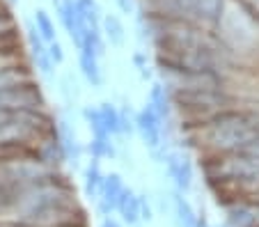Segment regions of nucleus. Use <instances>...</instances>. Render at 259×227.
<instances>
[{
	"label": "nucleus",
	"instance_id": "22",
	"mask_svg": "<svg viewBox=\"0 0 259 227\" xmlns=\"http://www.w3.org/2000/svg\"><path fill=\"white\" fill-rule=\"evenodd\" d=\"M12 3H14V0H12Z\"/></svg>",
	"mask_w": 259,
	"mask_h": 227
},
{
	"label": "nucleus",
	"instance_id": "4",
	"mask_svg": "<svg viewBox=\"0 0 259 227\" xmlns=\"http://www.w3.org/2000/svg\"><path fill=\"white\" fill-rule=\"evenodd\" d=\"M124 193V184L119 174H110V177H103V186L101 193H99V207H101V213L108 216V213L117 209V202Z\"/></svg>",
	"mask_w": 259,
	"mask_h": 227
},
{
	"label": "nucleus",
	"instance_id": "15",
	"mask_svg": "<svg viewBox=\"0 0 259 227\" xmlns=\"http://www.w3.org/2000/svg\"><path fill=\"white\" fill-rule=\"evenodd\" d=\"M34 28H37V32L41 35V39L44 41H49V44H53L55 41V25H53L51 16L46 14L44 10L34 12Z\"/></svg>",
	"mask_w": 259,
	"mask_h": 227
},
{
	"label": "nucleus",
	"instance_id": "19",
	"mask_svg": "<svg viewBox=\"0 0 259 227\" xmlns=\"http://www.w3.org/2000/svg\"><path fill=\"white\" fill-rule=\"evenodd\" d=\"M117 5H119V10H122L124 14H131V12L136 10V5H133V0H117Z\"/></svg>",
	"mask_w": 259,
	"mask_h": 227
},
{
	"label": "nucleus",
	"instance_id": "9",
	"mask_svg": "<svg viewBox=\"0 0 259 227\" xmlns=\"http://www.w3.org/2000/svg\"><path fill=\"white\" fill-rule=\"evenodd\" d=\"M80 69H83L85 78L92 85H101V69H99V58L90 49H80Z\"/></svg>",
	"mask_w": 259,
	"mask_h": 227
},
{
	"label": "nucleus",
	"instance_id": "13",
	"mask_svg": "<svg viewBox=\"0 0 259 227\" xmlns=\"http://www.w3.org/2000/svg\"><path fill=\"white\" fill-rule=\"evenodd\" d=\"M76 5L80 10V16H83V23H85V30H99V5L94 0H76Z\"/></svg>",
	"mask_w": 259,
	"mask_h": 227
},
{
	"label": "nucleus",
	"instance_id": "18",
	"mask_svg": "<svg viewBox=\"0 0 259 227\" xmlns=\"http://www.w3.org/2000/svg\"><path fill=\"white\" fill-rule=\"evenodd\" d=\"M49 58H51V62H55V64H60L64 60V53H62V46L58 44V39L53 41V44L49 46Z\"/></svg>",
	"mask_w": 259,
	"mask_h": 227
},
{
	"label": "nucleus",
	"instance_id": "3",
	"mask_svg": "<svg viewBox=\"0 0 259 227\" xmlns=\"http://www.w3.org/2000/svg\"><path fill=\"white\" fill-rule=\"evenodd\" d=\"M136 126H138V131H140L142 140L152 149H156L158 145H161V119L156 117V113H154L149 106H147L145 110H140V115H138V119H136Z\"/></svg>",
	"mask_w": 259,
	"mask_h": 227
},
{
	"label": "nucleus",
	"instance_id": "12",
	"mask_svg": "<svg viewBox=\"0 0 259 227\" xmlns=\"http://www.w3.org/2000/svg\"><path fill=\"white\" fill-rule=\"evenodd\" d=\"M149 108L156 113L158 119L167 117V113H170V104H167V94H165V87L163 85H154L152 87V94H149Z\"/></svg>",
	"mask_w": 259,
	"mask_h": 227
},
{
	"label": "nucleus",
	"instance_id": "8",
	"mask_svg": "<svg viewBox=\"0 0 259 227\" xmlns=\"http://www.w3.org/2000/svg\"><path fill=\"white\" fill-rule=\"evenodd\" d=\"M101 186H103L101 165H99V161L94 158L92 163L88 165V170H85V193H88V198H90V200H99Z\"/></svg>",
	"mask_w": 259,
	"mask_h": 227
},
{
	"label": "nucleus",
	"instance_id": "21",
	"mask_svg": "<svg viewBox=\"0 0 259 227\" xmlns=\"http://www.w3.org/2000/svg\"><path fill=\"white\" fill-rule=\"evenodd\" d=\"M197 227H209V225H206L204 220H200V222H197Z\"/></svg>",
	"mask_w": 259,
	"mask_h": 227
},
{
	"label": "nucleus",
	"instance_id": "1",
	"mask_svg": "<svg viewBox=\"0 0 259 227\" xmlns=\"http://www.w3.org/2000/svg\"><path fill=\"white\" fill-rule=\"evenodd\" d=\"M250 138L248 124L243 122V117H236V115H223L218 117L209 128V140L211 145L223 149L236 147V145H243Z\"/></svg>",
	"mask_w": 259,
	"mask_h": 227
},
{
	"label": "nucleus",
	"instance_id": "2",
	"mask_svg": "<svg viewBox=\"0 0 259 227\" xmlns=\"http://www.w3.org/2000/svg\"><path fill=\"white\" fill-rule=\"evenodd\" d=\"M58 10H60L62 23H64V28H67L71 41H76V46L80 49L83 35H85V23H83V16H80V10H78V5H76V0H60Z\"/></svg>",
	"mask_w": 259,
	"mask_h": 227
},
{
	"label": "nucleus",
	"instance_id": "17",
	"mask_svg": "<svg viewBox=\"0 0 259 227\" xmlns=\"http://www.w3.org/2000/svg\"><path fill=\"white\" fill-rule=\"evenodd\" d=\"M60 138H62V149H64V154H67V158L76 161L80 154V147H78V140H76V133L67 126V122L60 124Z\"/></svg>",
	"mask_w": 259,
	"mask_h": 227
},
{
	"label": "nucleus",
	"instance_id": "5",
	"mask_svg": "<svg viewBox=\"0 0 259 227\" xmlns=\"http://www.w3.org/2000/svg\"><path fill=\"white\" fill-rule=\"evenodd\" d=\"M167 172L175 179V184L181 191H188L193 184V168L184 154H170L167 156Z\"/></svg>",
	"mask_w": 259,
	"mask_h": 227
},
{
	"label": "nucleus",
	"instance_id": "16",
	"mask_svg": "<svg viewBox=\"0 0 259 227\" xmlns=\"http://www.w3.org/2000/svg\"><path fill=\"white\" fill-rule=\"evenodd\" d=\"M85 119H88L90 128H92V133H94V138H92V140H99V143H110V133H108L106 126H103L99 110L85 108Z\"/></svg>",
	"mask_w": 259,
	"mask_h": 227
},
{
	"label": "nucleus",
	"instance_id": "20",
	"mask_svg": "<svg viewBox=\"0 0 259 227\" xmlns=\"http://www.w3.org/2000/svg\"><path fill=\"white\" fill-rule=\"evenodd\" d=\"M101 227H122L117 220H113V218H106V220L101 222Z\"/></svg>",
	"mask_w": 259,
	"mask_h": 227
},
{
	"label": "nucleus",
	"instance_id": "11",
	"mask_svg": "<svg viewBox=\"0 0 259 227\" xmlns=\"http://www.w3.org/2000/svg\"><path fill=\"white\" fill-rule=\"evenodd\" d=\"M175 211H177V220H179L181 227H197L200 218L195 216L191 202H188V200H184L181 195H175Z\"/></svg>",
	"mask_w": 259,
	"mask_h": 227
},
{
	"label": "nucleus",
	"instance_id": "14",
	"mask_svg": "<svg viewBox=\"0 0 259 227\" xmlns=\"http://www.w3.org/2000/svg\"><path fill=\"white\" fill-rule=\"evenodd\" d=\"M99 115H101V122H103L108 133L122 131V113H119L113 104H103L101 108H99Z\"/></svg>",
	"mask_w": 259,
	"mask_h": 227
},
{
	"label": "nucleus",
	"instance_id": "7",
	"mask_svg": "<svg viewBox=\"0 0 259 227\" xmlns=\"http://www.w3.org/2000/svg\"><path fill=\"white\" fill-rule=\"evenodd\" d=\"M117 211L122 213L124 222H128V225H136V222L140 220V198H138L131 188H128V191L124 188L122 198H119V202H117Z\"/></svg>",
	"mask_w": 259,
	"mask_h": 227
},
{
	"label": "nucleus",
	"instance_id": "6",
	"mask_svg": "<svg viewBox=\"0 0 259 227\" xmlns=\"http://www.w3.org/2000/svg\"><path fill=\"white\" fill-rule=\"evenodd\" d=\"M28 41H30V49H32V58L34 62H37V67L41 69V74L44 76H51V58H49V49H46L44 39H41V35L37 32V28L34 25H28Z\"/></svg>",
	"mask_w": 259,
	"mask_h": 227
},
{
	"label": "nucleus",
	"instance_id": "10",
	"mask_svg": "<svg viewBox=\"0 0 259 227\" xmlns=\"http://www.w3.org/2000/svg\"><path fill=\"white\" fill-rule=\"evenodd\" d=\"M101 28H103V35H106V39L110 41L113 46H119L124 41V25H122V21H119L115 14L103 16Z\"/></svg>",
	"mask_w": 259,
	"mask_h": 227
}]
</instances>
